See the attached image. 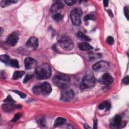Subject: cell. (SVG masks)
Here are the masks:
<instances>
[{
    "mask_svg": "<svg viewBox=\"0 0 129 129\" xmlns=\"http://www.w3.org/2000/svg\"><path fill=\"white\" fill-rule=\"evenodd\" d=\"M124 14L126 19L128 20V9L127 7H125L124 8Z\"/></svg>",
    "mask_w": 129,
    "mask_h": 129,
    "instance_id": "obj_33",
    "label": "cell"
},
{
    "mask_svg": "<svg viewBox=\"0 0 129 129\" xmlns=\"http://www.w3.org/2000/svg\"><path fill=\"white\" fill-rule=\"evenodd\" d=\"M9 64L13 67H15V68H19V62L16 59H11Z\"/></svg>",
    "mask_w": 129,
    "mask_h": 129,
    "instance_id": "obj_24",
    "label": "cell"
},
{
    "mask_svg": "<svg viewBox=\"0 0 129 129\" xmlns=\"http://www.w3.org/2000/svg\"><path fill=\"white\" fill-rule=\"evenodd\" d=\"M122 82L123 84L125 85H128L129 83V78H128V76H126L125 77L123 78L122 80Z\"/></svg>",
    "mask_w": 129,
    "mask_h": 129,
    "instance_id": "obj_34",
    "label": "cell"
},
{
    "mask_svg": "<svg viewBox=\"0 0 129 129\" xmlns=\"http://www.w3.org/2000/svg\"><path fill=\"white\" fill-rule=\"evenodd\" d=\"M19 39V33L17 32H13L8 36L6 42L7 44L11 46H14L17 43Z\"/></svg>",
    "mask_w": 129,
    "mask_h": 129,
    "instance_id": "obj_8",
    "label": "cell"
},
{
    "mask_svg": "<svg viewBox=\"0 0 129 129\" xmlns=\"http://www.w3.org/2000/svg\"><path fill=\"white\" fill-rule=\"evenodd\" d=\"M14 92H15V93L17 94L21 98H25L26 97V95L22 92H21L20 91H13Z\"/></svg>",
    "mask_w": 129,
    "mask_h": 129,
    "instance_id": "obj_30",
    "label": "cell"
},
{
    "mask_svg": "<svg viewBox=\"0 0 129 129\" xmlns=\"http://www.w3.org/2000/svg\"><path fill=\"white\" fill-rule=\"evenodd\" d=\"M77 37L80 39L82 40L86 41H91V39L87 36V35H85L84 33H83L82 32H78L77 33Z\"/></svg>",
    "mask_w": 129,
    "mask_h": 129,
    "instance_id": "obj_22",
    "label": "cell"
},
{
    "mask_svg": "<svg viewBox=\"0 0 129 129\" xmlns=\"http://www.w3.org/2000/svg\"><path fill=\"white\" fill-rule=\"evenodd\" d=\"M59 46L67 51L71 50L74 47V43L72 39L68 36L62 35L58 40Z\"/></svg>",
    "mask_w": 129,
    "mask_h": 129,
    "instance_id": "obj_5",
    "label": "cell"
},
{
    "mask_svg": "<svg viewBox=\"0 0 129 129\" xmlns=\"http://www.w3.org/2000/svg\"><path fill=\"white\" fill-rule=\"evenodd\" d=\"M97 120H95L94 121V128H97Z\"/></svg>",
    "mask_w": 129,
    "mask_h": 129,
    "instance_id": "obj_36",
    "label": "cell"
},
{
    "mask_svg": "<svg viewBox=\"0 0 129 129\" xmlns=\"http://www.w3.org/2000/svg\"><path fill=\"white\" fill-rule=\"evenodd\" d=\"M63 8V4L60 2H56L54 3L50 7V11L51 13H55Z\"/></svg>",
    "mask_w": 129,
    "mask_h": 129,
    "instance_id": "obj_16",
    "label": "cell"
},
{
    "mask_svg": "<svg viewBox=\"0 0 129 129\" xmlns=\"http://www.w3.org/2000/svg\"><path fill=\"white\" fill-rule=\"evenodd\" d=\"M109 64L104 61H100L96 63L92 66V69L96 72H104L108 69Z\"/></svg>",
    "mask_w": 129,
    "mask_h": 129,
    "instance_id": "obj_9",
    "label": "cell"
},
{
    "mask_svg": "<svg viewBox=\"0 0 129 129\" xmlns=\"http://www.w3.org/2000/svg\"><path fill=\"white\" fill-rule=\"evenodd\" d=\"M107 12H108V14H109L111 17H113V14H112V11H111L110 10H108Z\"/></svg>",
    "mask_w": 129,
    "mask_h": 129,
    "instance_id": "obj_37",
    "label": "cell"
},
{
    "mask_svg": "<svg viewBox=\"0 0 129 129\" xmlns=\"http://www.w3.org/2000/svg\"><path fill=\"white\" fill-rule=\"evenodd\" d=\"M99 83L104 85H109L113 82V78L108 73L103 74L99 79Z\"/></svg>",
    "mask_w": 129,
    "mask_h": 129,
    "instance_id": "obj_10",
    "label": "cell"
},
{
    "mask_svg": "<svg viewBox=\"0 0 129 129\" xmlns=\"http://www.w3.org/2000/svg\"><path fill=\"white\" fill-rule=\"evenodd\" d=\"M25 74V72L23 71H15L13 76V79L14 80H17L21 78Z\"/></svg>",
    "mask_w": 129,
    "mask_h": 129,
    "instance_id": "obj_21",
    "label": "cell"
},
{
    "mask_svg": "<svg viewBox=\"0 0 129 129\" xmlns=\"http://www.w3.org/2000/svg\"><path fill=\"white\" fill-rule=\"evenodd\" d=\"M52 91L50 85L47 82H44L38 85H35L32 89L33 93L37 95L47 96Z\"/></svg>",
    "mask_w": 129,
    "mask_h": 129,
    "instance_id": "obj_3",
    "label": "cell"
},
{
    "mask_svg": "<svg viewBox=\"0 0 129 129\" xmlns=\"http://www.w3.org/2000/svg\"><path fill=\"white\" fill-rule=\"evenodd\" d=\"M66 122V119L64 118L59 117L56 119L54 123V126L57 127L60 125L64 124Z\"/></svg>",
    "mask_w": 129,
    "mask_h": 129,
    "instance_id": "obj_20",
    "label": "cell"
},
{
    "mask_svg": "<svg viewBox=\"0 0 129 129\" xmlns=\"http://www.w3.org/2000/svg\"><path fill=\"white\" fill-rule=\"evenodd\" d=\"M35 72L37 78L41 80L48 79L51 74V68L46 63L42 64L36 67Z\"/></svg>",
    "mask_w": 129,
    "mask_h": 129,
    "instance_id": "obj_1",
    "label": "cell"
},
{
    "mask_svg": "<svg viewBox=\"0 0 129 129\" xmlns=\"http://www.w3.org/2000/svg\"><path fill=\"white\" fill-rule=\"evenodd\" d=\"M96 82L97 81L93 75H86L83 78L80 85V88L82 90L92 88L95 86Z\"/></svg>",
    "mask_w": 129,
    "mask_h": 129,
    "instance_id": "obj_4",
    "label": "cell"
},
{
    "mask_svg": "<svg viewBox=\"0 0 129 129\" xmlns=\"http://www.w3.org/2000/svg\"><path fill=\"white\" fill-rule=\"evenodd\" d=\"M21 107L19 105H15L13 103H7L6 104H4L2 105V108L5 111L9 112L14 110L15 108H18Z\"/></svg>",
    "mask_w": 129,
    "mask_h": 129,
    "instance_id": "obj_14",
    "label": "cell"
},
{
    "mask_svg": "<svg viewBox=\"0 0 129 129\" xmlns=\"http://www.w3.org/2000/svg\"><path fill=\"white\" fill-rule=\"evenodd\" d=\"M122 118L121 116L120 115H116L114 118L113 119V121L112 122V125L114 127H117V128H120L121 127V126L122 125Z\"/></svg>",
    "mask_w": 129,
    "mask_h": 129,
    "instance_id": "obj_13",
    "label": "cell"
},
{
    "mask_svg": "<svg viewBox=\"0 0 129 129\" xmlns=\"http://www.w3.org/2000/svg\"><path fill=\"white\" fill-rule=\"evenodd\" d=\"M0 59L2 62H4V63L6 64H9L10 63V61L11 60L10 57L9 55H6V54H3L1 55Z\"/></svg>",
    "mask_w": 129,
    "mask_h": 129,
    "instance_id": "obj_23",
    "label": "cell"
},
{
    "mask_svg": "<svg viewBox=\"0 0 129 129\" xmlns=\"http://www.w3.org/2000/svg\"><path fill=\"white\" fill-rule=\"evenodd\" d=\"M78 47L82 51H88L93 49V47L91 45L86 42L79 43Z\"/></svg>",
    "mask_w": 129,
    "mask_h": 129,
    "instance_id": "obj_15",
    "label": "cell"
},
{
    "mask_svg": "<svg viewBox=\"0 0 129 129\" xmlns=\"http://www.w3.org/2000/svg\"><path fill=\"white\" fill-rule=\"evenodd\" d=\"M101 57V55L99 54L89 53L86 56V59L88 61H94L95 59H98Z\"/></svg>",
    "mask_w": 129,
    "mask_h": 129,
    "instance_id": "obj_17",
    "label": "cell"
},
{
    "mask_svg": "<svg viewBox=\"0 0 129 129\" xmlns=\"http://www.w3.org/2000/svg\"><path fill=\"white\" fill-rule=\"evenodd\" d=\"M65 2L67 5L72 6L75 4L77 2V1L75 0H67V1H65Z\"/></svg>",
    "mask_w": 129,
    "mask_h": 129,
    "instance_id": "obj_31",
    "label": "cell"
},
{
    "mask_svg": "<svg viewBox=\"0 0 129 129\" xmlns=\"http://www.w3.org/2000/svg\"><path fill=\"white\" fill-rule=\"evenodd\" d=\"M4 101L6 103H15L14 100L11 97L10 95L8 96L4 100Z\"/></svg>",
    "mask_w": 129,
    "mask_h": 129,
    "instance_id": "obj_28",
    "label": "cell"
},
{
    "mask_svg": "<svg viewBox=\"0 0 129 129\" xmlns=\"http://www.w3.org/2000/svg\"><path fill=\"white\" fill-rule=\"evenodd\" d=\"M82 14V10L79 8H75L71 11L70 18L74 25L78 26L81 23V16Z\"/></svg>",
    "mask_w": 129,
    "mask_h": 129,
    "instance_id": "obj_6",
    "label": "cell"
},
{
    "mask_svg": "<svg viewBox=\"0 0 129 129\" xmlns=\"http://www.w3.org/2000/svg\"><path fill=\"white\" fill-rule=\"evenodd\" d=\"M111 105L109 101H104L100 104L98 106V109L99 110H103L104 109H106V110H109L110 108Z\"/></svg>",
    "mask_w": 129,
    "mask_h": 129,
    "instance_id": "obj_18",
    "label": "cell"
},
{
    "mask_svg": "<svg viewBox=\"0 0 129 129\" xmlns=\"http://www.w3.org/2000/svg\"><path fill=\"white\" fill-rule=\"evenodd\" d=\"M39 45L38 39L35 37H30L26 42V46L33 49H36Z\"/></svg>",
    "mask_w": 129,
    "mask_h": 129,
    "instance_id": "obj_11",
    "label": "cell"
},
{
    "mask_svg": "<svg viewBox=\"0 0 129 129\" xmlns=\"http://www.w3.org/2000/svg\"><path fill=\"white\" fill-rule=\"evenodd\" d=\"M18 1L16 0H2L0 2V5L1 7L4 8L12 4L16 3Z\"/></svg>",
    "mask_w": 129,
    "mask_h": 129,
    "instance_id": "obj_19",
    "label": "cell"
},
{
    "mask_svg": "<svg viewBox=\"0 0 129 129\" xmlns=\"http://www.w3.org/2000/svg\"><path fill=\"white\" fill-rule=\"evenodd\" d=\"M53 19L56 21H59L63 18V16L60 13H56L53 16Z\"/></svg>",
    "mask_w": 129,
    "mask_h": 129,
    "instance_id": "obj_25",
    "label": "cell"
},
{
    "mask_svg": "<svg viewBox=\"0 0 129 129\" xmlns=\"http://www.w3.org/2000/svg\"><path fill=\"white\" fill-rule=\"evenodd\" d=\"M24 64L26 69L31 70L36 66V61L31 57H27L24 60Z\"/></svg>",
    "mask_w": 129,
    "mask_h": 129,
    "instance_id": "obj_12",
    "label": "cell"
},
{
    "mask_svg": "<svg viewBox=\"0 0 129 129\" xmlns=\"http://www.w3.org/2000/svg\"><path fill=\"white\" fill-rule=\"evenodd\" d=\"M21 115H22V114L20 113H17L15 115V116H14L13 119L12 120V121L15 122V121H17V120L21 117Z\"/></svg>",
    "mask_w": 129,
    "mask_h": 129,
    "instance_id": "obj_29",
    "label": "cell"
},
{
    "mask_svg": "<svg viewBox=\"0 0 129 129\" xmlns=\"http://www.w3.org/2000/svg\"><path fill=\"white\" fill-rule=\"evenodd\" d=\"M3 32V28H2V27H1V33H0L1 35H2Z\"/></svg>",
    "mask_w": 129,
    "mask_h": 129,
    "instance_id": "obj_38",
    "label": "cell"
},
{
    "mask_svg": "<svg viewBox=\"0 0 129 129\" xmlns=\"http://www.w3.org/2000/svg\"><path fill=\"white\" fill-rule=\"evenodd\" d=\"M75 97V93L72 89H65L62 92L60 100L63 101H70L73 99Z\"/></svg>",
    "mask_w": 129,
    "mask_h": 129,
    "instance_id": "obj_7",
    "label": "cell"
},
{
    "mask_svg": "<svg viewBox=\"0 0 129 129\" xmlns=\"http://www.w3.org/2000/svg\"><path fill=\"white\" fill-rule=\"evenodd\" d=\"M103 5H104V7H107V6H108V1H107V0H105V1H104L103 2Z\"/></svg>",
    "mask_w": 129,
    "mask_h": 129,
    "instance_id": "obj_35",
    "label": "cell"
},
{
    "mask_svg": "<svg viewBox=\"0 0 129 129\" xmlns=\"http://www.w3.org/2000/svg\"><path fill=\"white\" fill-rule=\"evenodd\" d=\"M95 19V16L93 15H92V14H88V15H87L86 16H85L84 17L83 20H84V21H87L90 20H94Z\"/></svg>",
    "mask_w": 129,
    "mask_h": 129,
    "instance_id": "obj_26",
    "label": "cell"
},
{
    "mask_svg": "<svg viewBox=\"0 0 129 129\" xmlns=\"http://www.w3.org/2000/svg\"><path fill=\"white\" fill-rule=\"evenodd\" d=\"M54 84L61 89H67L70 84V79L69 76L64 74H58L54 76L53 79Z\"/></svg>",
    "mask_w": 129,
    "mask_h": 129,
    "instance_id": "obj_2",
    "label": "cell"
},
{
    "mask_svg": "<svg viewBox=\"0 0 129 129\" xmlns=\"http://www.w3.org/2000/svg\"><path fill=\"white\" fill-rule=\"evenodd\" d=\"M106 41L107 43L109 45H113L114 44V38L111 36H108L107 37Z\"/></svg>",
    "mask_w": 129,
    "mask_h": 129,
    "instance_id": "obj_27",
    "label": "cell"
},
{
    "mask_svg": "<svg viewBox=\"0 0 129 129\" xmlns=\"http://www.w3.org/2000/svg\"><path fill=\"white\" fill-rule=\"evenodd\" d=\"M32 78V75H27L24 79V81H23V83H26L28 81H29L31 78Z\"/></svg>",
    "mask_w": 129,
    "mask_h": 129,
    "instance_id": "obj_32",
    "label": "cell"
}]
</instances>
